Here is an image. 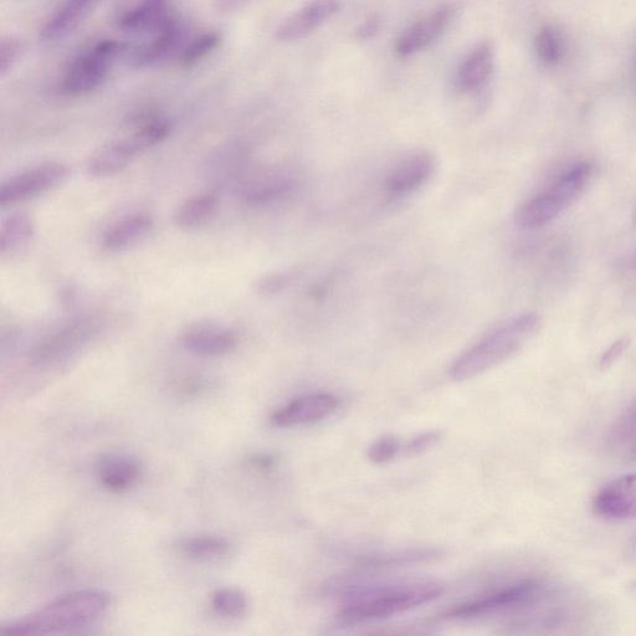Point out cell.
Wrapping results in <instances>:
<instances>
[{"label": "cell", "instance_id": "13", "mask_svg": "<svg viewBox=\"0 0 636 636\" xmlns=\"http://www.w3.org/2000/svg\"><path fill=\"white\" fill-rule=\"evenodd\" d=\"M437 162L432 153L420 151L399 161L386 179V188L392 196H405L417 191L433 177Z\"/></svg>", "mask_w": 636, "mask_h": 636}, {"label": "cell", "instance_id": "18", "mask_svg": "<svg viewBox=\"0 0 636 636\" xmlns=\"http://www.w3.org/2000/svg\"><path fill=\"white\" fill-rule=\"evenodd\" d=\"M295 182L281 173L254 174L240 184L238 192L241 200L253 205L276 202L294 191Z\"/></svg>", "mask_w": 636, "mask_h": 636}, {"label": "cell", "instance_id": "33", "mask_svg": "<svg viewBox=\"0 0 636 636\" xmlns=\"http://www.w3.org/2000/svg\"><path fill=\"white\" fill-rule=\"evenodd\" d=\"M629 346V337L619 338L618 341H615L613 345L603 353L602 358H600L599 368L603 369V371H607V369L612 367L615 362L619 361V358L624 355Z\"/></svg>", "mask_w": 636, "mask_h": 636}, {"label": "cell", "instance_id": "6", "mask_svg": "<svg viewBox=\"0 0 636 636\" xmlns=\"http://www.w3.org/2000/svg\"><path fill=\"white\" fill-rule=\"evenodd\" d=\"M125 45L116 40H104L71 61L60 82L64 96L79 97L97 89L109 75L112 63Z\"/></svg>", "mask_w": 636, "mask_h": 636}, {"label": "cell", "instance_id": "17", "mask_svg": "<svg viewBox=\"0 0 636 636\" xmlns=\"http://www.w3.org/2000/svg\"><path fill=\"white\" fill-rule=\"evenodd\" d=\"M101 486L111 492H126L137 485L142 476L140 460L127 455H109L96 466Z\"/></svg>", "mask_w": 636, "mask_h": 636}, {"label": "cell", "instance_id": "1", "mask_svg": "<svg viewBox=\"0 0 636 636\" xmlns=\"http://www.w3.org/2000/svg\"><path fill=\"white\" fill-rule=\"evenodd\" d=\"M112 598L100 589H82L55 599L0 630L2 636L56 635L86 627L110 609Z\"/></svg>", "mask_w": 636, "mask_h": 636}, {"label": "cell", "instance_id": "30", "mask_svg": "<svg viewBox=\"0 0 636 636\" xmlns=\"http://www.w3.org/2000/svg\"><path fill=\"white\" fill-rule=\"evenodd\" d=\"M24 51V45L19 39L4 38L0 44V76L4 78L10 70L18 64Z\"/></svg>", "mask_w": 636, "mask_h": 636}, {"label": "cell", "instance_id": "12", "mask_svg": "<svg viewBox=\"0 0 636 636\" xmlns=\"http://www.w3.org/2000/svg\"><path fill=\"white\" fill-rule=\"evenodd\" d=\"M594 511L607 520L636 517V473L617 477L600 490L593 501Z\"/></svg>", "mask_w": 636, "mask_h": 636}, {"label": "cell", "instance_id": "23", "mask_svg": "<svg viewBox=\"0 0 636 636\" xmlns=\"http://www.w3.org/2000/svg\"><path fill=\"white\" fill-rule=\"evenodd\" d=\"M179 553L193 562H213L228 556L232 543L218 535H198L183 538L178 543Z\"/></svg>", "mask_w": 636, "mask_h": 636}, {"label": "cell", "instance_id": "7", "mask_svg": "<svg viewBox=\"0 0 636 636\" xmlns=\"http://www.w3.org/2000/svg\"><path fill=\"white\" fill-rule=\"evenodd\" d=\"M69 176L70 168L60 162H45L28 168L2 183L0 205L8 207L43 196L63 184Z\"/></svg>", "mask_w": 636, "mask_h": 636}, {"label": "cell", "instance_id": "21", "mask_svg": "<svg viewBox=\"0 0 636 636\" xmlns=\"http://www.w3.org/2000/svg\"><path fill=\"white\" fill-rule=\"evenodd\" d=\"M444 556L445 552L438 548H404L359 557L358 564L366 568H400L434 563Z\"/></svg>", "mask_w": 636, "mask_h": 636}, {"label": "cell", "instance_id": "26", "mask_svg": "<svg viewBox=\"0 0 636 636\" xmlns=\"http://www.w3.org/2000/svg\"><path fill=\"white\" fill-rule=\"evenodd\" d=\"M210 604L215 613L228 619L244 617L249 609L248 597L237 588L218 589L213 593Z\"/></svg>", "mask_w": 636, "mask_h": 636}, {"label": "cell", "instance_id": "20", "mask_svg": "<svg viewBox=\"0 0 636 636\" xmlns=\"http://www.w3.org/2000/svg\"><path fill=\"white\" fill-rule=\"evenodd\" d=\"M219 199L214 194H198L184 200L174 210L172 223L182 232H193L208 224L217 214Z\"/></svg>", "mask_w": 636, "mask_h": 636}, {"label": "cell", "instance_id": "4", "mask_svg": "<svg viewBox=\"0 0 636 636\" xmlns=\"http://www.w3.org/2000/svg\"><path fill=\"white\" fill-rule=\"evenodd\" d=\"M594 173L592 163L583 162L562 174L546 192L523 204L516 213V223L522 228H540L551 223L582 196Z\"/></svg>", "mask_w": 636, "mask_h": 636}, {"label": "cell", "instance_id": "22", "mask_svg": "<svg viewBox=\"0 0 636 636\" xmlns=\"http://www.w3.org/2000/svg\"><path fill=\"white\" fill-rule=\"evenodd\" d=\"M171 18L168 0H142L122 15L120 28L131 33L157 32Z\"/></svg>", "mask_w": 636, "mask_h": 636}, {"label": "cell", "instance_id": "25", "mask_svg": "<svg viewBox=\"0 0 636 636\" xmlns=\"http://www.w3.org/2000/svg\"><path fill=\"white\" fill-rule=\"evenodd\" d=\"M182 28L178 19L172 17L163 27L156 32V37L150 44L138 51L136 63L138 65H151L157 63L171 51L181 38Z\"/></svg>", "mask_w": 636, "mask_h": 636}, {"label": "cell", "instance_id": "15", "mask_svg": "<svg viewBox=\"0 0 636 636\" xmlns=\"http://www.w3.org/2000/svg\"><path fill=\"white\" fill-rule=\"evenodd\" d=\"M155 219L148 213H135L117 220L102 234L101 245L109 253H122L150 237Z\"/></svg>", "mask_w": 636, "mask_h": 636}, {"label": "cell", "instance_id": "14", "mask_svg": "<svg viewBox=\"0 0 636 636\" xmlns=\"http://www.w3.org/2000/svg\"><path fill=\"white\" fill-rule=\"evenodd\" d=\"M341 0H314L297 10L276 30L275 38L284 43L306 38L340 12Z\"/></svg>", "mask_w": 636, "mask_h": 636}, {"label": "cell", "instance_id": "19", "mask_svg": "<svg viewBox=\"0 0 636 636\" xmlns=\"http://www.w3.org/2000/svg\"><path fill=\"white\" fill-rule=\"evenodd\" d=\"M104 0H68L63 8L46 23L41 38L60 40L75 32Z\"/></svg>", "mask_w": 636, "mask_h": 636}, {"label": "cell", "instance_id": "28", "mask_svg": "<svg viewBox=\"0 0 636 636\" xmlns=\"http://www.w3.org/2000/svg\"><path fill=\"white\" fill-rule=\"evenodd\" d=\"M222 34L218 32H208L194 39L191 44L184 49L181 55L182 66H193L214 53L222 44Z\"/></svg>", "mask_w": 636, "mask_h": 636}, {"label": "cell", "instance_id": "16", "mask_svg": "<svg viewBox=\"0 0 636 636\" xmlns=\"http://www.w3.org/2000/svg\"><path fill=\"white\" fill-rule=\"evenodd\" d=\"M496 54L491 41H481L461 63L456 75L459 90L471 92L484 86L495 69Z\"/></svg>", "mask_w": 636, "mask_h": 636}, {"label": "cell", "instance_id": "5", "mask_svg": "<svg viewBox=\"0 0 636 636\" xmlns=\"http://www.w3.org/2000/svg\"><path fill=\"white\" fill-rule=\"evenodd\" d=\"M169 132L171 131L166 122H148L131 136L97 148L87 161V172L99 178L115 176L130 166L141 153L166 140Z\"/></svg>", "mask_w": 636, "mask_h": 636}, {"label": "cell", "instance_id": "2", "mask_svg": "<svg viewBox=\"0 0 636 636\" xmlns=\"http://www.w3.org/2000/svg\"><path fill=\"white\" fill-rule=\"evenodd\" d=\"M347 604L338 618L346 623H366L393 617L433 602L445 588L437 582L391 584V586H347Z\"/></svg>", "mask_w": 636, "mask_h": 636}, {"label": "cell", "instance_id": "3", "mask_svg": "<svg viewBox=\"0 0 636 636\" xmlns=\"http://www.w3.org/2000/svg\"><path fill=\"white\" fill-rule=\"evenodd\" d=\"M541 318L525 314L514 318L486 335L451 366L450 378L465 382L514 358L540 331Z\"/></svg>", "mask_w": 636, "mask_h": 636}, {"label": "cell", "instance_id": "32", "mask_svg": "<svg viewBox=\"0 0 636 636\" xmlns=\"http://www.w3.org/2000/svg\"><path fill=\"white\" fill-rule=\"evenodd\" d=\"M440 439L441 433L438 432V430L420 434L405 445L404 455L408 456V458H413V456L427 453L428 450L434 448V446L439 443Z\"/></svg>", "mask_w": 636, "mask_h": 636}, {"label": "cell", "instance_id": "27", "mask_svg": "<svg viewBox=\"0 0 636 636\" xmlns=\"http://www.w3.org/2000/svg\"><path fill=\"white\" fill-rule=\"evenodd\" d=\"M535 48L538 58L543 64L553 66L562 59L563 39L559 30L555 27H545L540 30L535 40Z\"/></svg>", "mask_w": 636, "mask_h": 636}, {"label": "cell", "instance_id": "11", "mask_svg": "<svg viewBox=\"0 0 636 636\" xmlns=\"http://www.w3.org/2000/svg\"><path fill=\"white\" fill-rule=\"evenodd\" d=\"M340 398L330 393H314L292 400L271 415V423L278 428L300 427L330 417L340 408Z\"/></svg>", "mask_w": 636, "mask_h": 636}, {"label": "cell", "instance_id": "29", "mask_svg": "<svg viewBox=\"0 0 636 636\" xmlns=\"http://www.w3.org/2000/svg\"><path fill=\"white\" fill-rule=\"evenodd\" d=\"M400 450V441L396 435L387 434L378 438L369 446L368 459L373 464H386L396 458Z\"/></svg>", "mask_w": 636, "mask_h": 636}, {"label": "cell", "instance_id": "10", "mask_svg": "<svg viewBox=\"0 0 636 636\" xmlns=\"http://www.w3.org/2000/svg\"><path fill=\"white\" fill-rule=\"evenodd\" d=\"M456 12L458 8L455 4L440 5L433 13L410 25L397 40V54L402 58H408L427 49L449 28Z\"/></svg>", "mask_w": 636, "mask_h": 636}, {"label": "cell", "instance_id": "8", "mask_svg": "<svg viewBox=\"0 0 636 636\" xmlns=\"http://www.w3.org/2000/svg\"><path fill=\"white\" fill-rule=\"evenodd\" d=\"M538 586L535 582L527 581L514 584V586L499 589L485 594L479 598L469 600L458 605L445 614V619L465 620L486 617L511 608H516L531 600L537 592Z\"/></svg>", "mask_w": 636, "mask_h": 636}, {"label": "cell", "instance_id": "9", "mask_svg": "<svg viewBox=\"0 0 636 636\" xmlns=\"http://www.w3.org/2000/svg\"><path fill=\"white\" fill-rule=\"evenodd\" d=\"M179 341L188 352L207 358L227 356L238 346L233 330L212 321L189 323L183 328Z\"/></svg>", "mask_w": 636, "mask_h": 636}, {"label": "cell", "instance_id": "34", "mask_svg": "<svg viewBox=\"0 0 636 636\" xmlns=\"http://www.w3.org/2000/svg\"><path fill=\"white\" fill-rule=\"evenodd\" d=\"M381 29V18L378 15H371L361 27L357 29L356 37L359 40H367L374 37Z\"/></svg>", "mask_w": 636, "mask_h": 636}, {"label": "cell", "instance_id": "35", "mask_svg": "<svg viewBox=\"0 0 636 636\" xmlns=\"http://www.w3.org/2000/svg\"><path fill=\"white\" fill-rule=\"evenodd\" d=\"M251 0H213L214 8L220 13H233L244 8Z\"/></svg>", "mask_w": 636, "mask_h": 636}, {"label": "cell", "instance_id": "31", "mask_svg": "<svg viewBox=\"0 0 636 636\" xmlns=\"http://www.w3.org/2000/svg\"><path fill=\"white\" fill-rule=\"evenodd\" d=\"M291 276L286 273H275L263 276V278L256 281L255 291L256 294L261 296H274L279 294L290 284Z\"/></svg>", "mask_w": 636, "mask_h": 636}, {"label": "cell", "instance_id": "24", "mask_svg": "<svg viewBox=\"0 0 636 636\" xmlns=\"http://www.w3.org/2000/svg\"><path fill=\"white\" fill-rule=\"evenodd\" d=\"M35 234V223L28 213L10 214L0 224V254H17Z\"/></svg>", "mask_w": 636, "mask_h": 636}]
</instances>
